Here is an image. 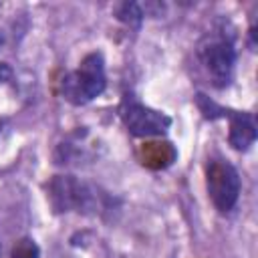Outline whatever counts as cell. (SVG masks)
Masks as SVG:
<instances>
[{
  "label": "cell",
  "mask_w": 258,
  "mask_h": 258,
  "mask_svg": "<svg viewBox=\"0 0 258 258\" xmlns=\"http://www.w3.org/2000/svg\"><path fill=\"white\" fill-rule=\"evenodd\" d=\"M107 87L105 77V60L101 52L87 54L79 67L69 73L60 83L62 97L73 105H87L89 101L97 99Z\"/></svg>",
  "instance_id": "1"
},
{
  "label": "cell",
  "mask_w": 258,
  "mask_h": 258,
  "mask_svg": "<svg viewBox=\"0 0 258 258\" xmlns=\"http://www.w3.org/2000/svg\"><path fill=\"white\" fill-rule=\"evenodd\" d=\"M206 187L214 206L220 212H230L240 196V175L230 161L212 157L206 165Z\"/></svg>",
  "instance_id": "2"
},
{
  "label": "cell",
  "mask_w": 258,
  "mask_h": 258,
  "mask_svg": "<svg viewBox=\"0 0 258 258\" xmlns=\"http://www.w3.org/2000/svg\"><path fill=\"white\" fill-rule=\"evenodd\" d=\"M48 202L54 212H89L97 206V194L73 175H54L48 183Z\"/></svg>",
  "instance_id": "3"
},
{
  "label": "cell",
  "mask_w": 258,
  "mask_h": 258,
  "mask_svg": "<svg viewBox=\"0 0 258 258\" xmlns=\"http://www.w3.org/2000/svg\"><path fill=\"white\" fill-rule=\"evenodd\" d=\"M119 115L125 127L135 137H157V135H163L171 125V119L165 113L155 111L129 95L123 99L119 107Z\"/></svg>",
  "instance_id": "4"
},
{
  "label": "cell",
  "mask_w": 258,
  "mask_h": 258,
  "mask_svg": "<svg viewBox=\"0 0 258 258\" xmlns=\"http://www.w3.org/2000/svg\"><path fill=\"white\" fill-rule=\"evenodd\" d=\"M200 58L204 67L208 69L216 87L230 85L232 75H234V62H236V50H234L232 38L224 34L210 36L200 46Z\"/></svg>",
  "instance_id": "5"
},
{
  "label": "cell",
  "mask_w": 258,
  "mask_h": 258,
  "mask_svg": "<svg viewBox=\"0 0 258 258\" xmlns=\"http://www.w3.org/2000/svg\"><path fill=\"white\" fill-rule=\"evenodd\" d=\"M137 157H139L143 167L159 171V169H167L169 165H173V161L177 159V151H175L171 141L149 139V141H143L139 145Z\"/></svg>",
  "instance_id": "6"
},
{
  "label": "cell",
  "mask_w": 258,
  "mask_h": 258,
  "mask_svg": "<svg viewBox=\"0 0 258 258\" xmlns=\"http://www.w3.org/2000/svg\"><path fill=\"white\" fill-rule=\"evenodd\" d=\"M230 117V133L228 141L234 149L246 151L254 141H256V123L250 113H238V111H228Z\"/></svg>",
  "instance_id": "7"
},
{
  "label": "cell",
  "mask_w": 258,
  "mask_h": 258,
  "mask_svg": "<svg viewBox=\"0 0 258 258\" xmlns=\"http://www.w3.org/2000/svg\"><path fill=\"white\" fill-rule=\"evenodd\" d=\"M115 14H117V18H119L121 22L133 24V26H137V24L141 22V18H143L141 6L135 4V2H123V4H119V6L115 8Z\"/></svg>",
  "instance_id": "8"
},
{
  "label": "cell",
  "mask_w": 258,
  "mask_h": 258,
  "mask_svg": "<svg viewBox=\"0 0 258 258\" xmlns=\"http://www.w3.org/2000/svg\"><path fill=\"white\" fill-rule=\"evenodd\" d=\"M196 103H198L200 111L204 113V117H208V119H216V117H226V115H228V109L216 105L210 97H206V95H202V93L196 95Z\"/></svg>",
  "instance_id": "9"
},
{
  "label": "cell",
  "mask_w": 258,
  "mask_h": 258,
  "mask_svg": "<svg viewBox=\"0 0 258 258\" xmlns=\"http://www.w3.org/2000/svg\"><path fill=\"white\" fill-rule=\"evenodd\" d=\"M38 256H40V250H38L36 242L30 238L18 240L10 252V258H38Z\"/></svg>",
  "instance_id": "10"
},
{
  "label": "cell",
  "mask_w": 258,
  "mask_h": 258,
  "mask_svg": "<svg viewBox=\"0 0 258 258\" xmlns=\"http://www.w3.org/2000/svg\"><path fill=\"white\" fill-rule=\"evenodd\" d=\"M10 77H12V69H10V64L0 62V85L8 83V81H10Z\"/></svg>",
  "instance_id": "11"
},
{
  "label": "cell",
  "mask_w": 258,
  "mask_h": 258,
  "mask_svg": "<svg viewBox=\"0 0 258 258\" xmlns=\"http://www.w3.org/2000/svg\"><path fill=\"white\" fill-rule=\"evenodd\" d=\"M0 46H2V36H0Z\"/></svg>",
  "instance_id": "12"
}]
</instances>
